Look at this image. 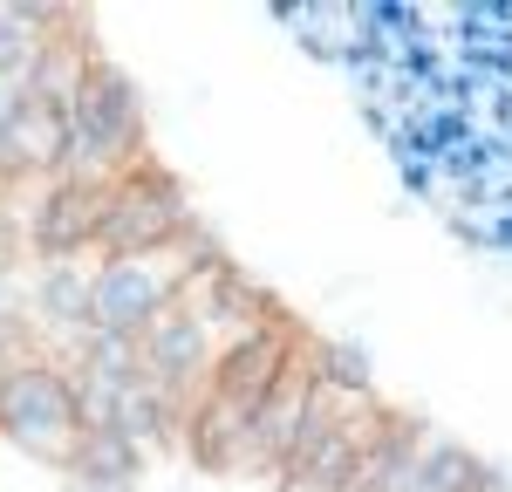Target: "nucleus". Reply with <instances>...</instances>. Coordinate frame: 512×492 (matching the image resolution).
<instances>
[{"label": "nucleus", "mask_w": 512, "mask_h": 492, "mask_svg": "<svg viewBox=\"0 0 512 492\" xmlns=\"http://www.w3.org/2000/svg\"><path fill=\"white\" fill-rule=\"evenodd\" d=\"M137 363H144V376H151L158 390H171L178 404H192L198 390L212 383V369H219V342H212V328L178 301V308H164L158 322H151V335L137 342Z\"/></svg>", "instance_id": "nucleus-8"}, {"label": "nucleus", "mask_w": 512, "mask_h": 492, "mask_svg": "<svg viewBox=\"0 0 512 492\" xmlns=\"http://www.w3.org/2000/svg\"><path fill=\"white\" fill-rule=\"evenodd\" d=\"M185 301V267L178 246L171 253H123V260H96V328L144 342L164 308Z\"/></svg>", "instance_id": "nucleus-5"}, {"label": "nucleus", "mask_w": 512, "mask_h": 492, "mask_svg": "<svg viewBox=\"0 0 512 492\" xmlns=\"http://www.w3.org/2000/svg\"><path fill=\"white\" fill-rule=\"evenodd\" d=\"M103 192L110 185H82V178H48L28 199V233L21 246L41 260H89L96 233H103Z\"/></svg>", "instance_id": "nucleus-7"}, {"label": "nucleus", "mask_w": 512, "mask_h": 492, "mask_svg": "<svg viewBox=\"0 0 512 492\" xmlns=\"http://www.w3.org/2000/svg\"><path fill=\"white\" fill-rule=\"evenodd\" d=\"M62 472H69V486H89V492H137V479H144V451L130 445L123 431H76Z\"/></svg>", "instance_id": "nucleus-13"}, {"label": "nucleus", "mask_w": 512, "mask_h": 492, "mask_svg": "<svg viewBox=\"0 0 512 492\" xmlns=\"http://www.w3.org/2000/svg\"><path fill=\"white\" fill-rule=\"evenodd\" d=\"M96 328V253L35 267V342H55V363Z\"/></svg>", "instance_id": "nucleus-10"}, {"label": "nucleus", "mask_w": 512, "mask_h": 492, "mask_svg": "<svg viewBox=\"0 0 512 492\" xmlns=\"http://www.w3.org/2000/svg\"><path fill=\"white\" fill-rule=\"evenodd\" d=\"M301 369L315 376L321 397L376 404V369H369V349H362V342H321V335H308V342H301Z\"/></svg>", "instance_id": "nucleus-15"}, {"label": "nucleus", "mask_w": 512, "mask_h": 492, "mask_svg": "<svg viewBox=\"0 0 512 492\" xmlns=\"http://www.w3.org/2000/svg\"><path fill=\"white\" fill-rule=\"evenodd\" d=\"M301 342H308V335L287 322V315H274V322H260L253 335H239L233 349L219 356V369H212V383H205V390H219V397L239 404V410L267 404V390L301 363Z\"/></svg>", "instance_id": "nucleus-9"}, {"label": "nucleus", "mask_w": 512, "mask_h": 492, "mask_svg": "<svg viewBox=\"0 0 512 492\" xmlns=\"http://www.w3.org/2000/svg\"><path fill=\"white\" fill-rule=\"evenodd\" d=\"M76 492H89V486H76Z\"/></svg>", "instance_id": "nucleus-19"}, {"label": "nucleus", "mask_w": 512, "mask_h": 492, "mask_svg": "<svg viewBox=\"0 0 512 492\" xmlns=\"http://www.w3.org/2000/svg\"><path fill=\"white\" fill-rule=\"evenodd\" d=\"M82 417H76V383L69 363L55 356H21V369L0 383V438L14 451H28L41 465H62L76 445Z\"/></svg>", "instance_id": "nucleus-4"}, {"label": "nucleus", "mask_w": 512, "mask_h": 492, "mask_svg": "<svg viewBox=\"0 0 512 492\" xmlns=\"http://www.w3.org/2000/svg\"><path fill=\"white\" fill-rule=\"evenodd\" d=\"M185 308L212 328L219 356L233 349L239 335H253L260 322H274V315H280L274 301H267V287L253 281V274H239L233 260H226V267H212V274H198V281H185Z\"/></svg>", "instance_id": "nucleus-11"}, {"label": "nucleus", "mask_w": 512, "mask_h": 492, "mask_svg": "<svg viewBox=\"0 0 512 492\" xmlns=\"http://www.w3.org/2000/svg\"><path fill=\"white\" fill-rule=\"evenodd\" d=\"M478 465L472 451L458 445V438H444V431H424V451H417V465H410V486L403 492H472Z\"/></svg>", "instance_id": "nucleus-16"}, {"label": "nucleus", "mask_w": 512, "mask_h": 492, "mask_svg": "<svg viewBox=\"0 0 512 492\" xmlns=\"http://www.w3.org/2000/svg\"><path fill=\"white\" fill-rule=\"evenodd\" d=\"M424 431H431V424L383 410L376 438H369V451H362L355 492H403V486H410V465H417V451H424Z\"/></svg>", "instance_id": "nucleus-14"}, {"label": "nucleus", "mask_w": 512, "mask_h": 492, "mask_svg": "<svg viewBox=\"0 0 512 492\" xmlns=\"http://www.w3.org/2000/svg\"><path fill=\"white\" fill-rule=\"evenodd\" d=\"M246 417L253 410L226 404L219 390H198L192 404H185V451H192L198 465H212V472H239V458H246Z\"/></svg>", "instance_id": "nucleus-12"}, {"label": "nucleus", "mask_w": 512, "mask_h": 492, "mask_svg": "<svg viewBox=\"0 0 512 492\" xmlns=\"http://www.w3.org/2000/svg\"><path fill=\"white\" fill-rule=\"evenodd\" d=\"M21 356H28V349H21V342H7V335H0V383H7V376H14V369H21Z\"/></svg>", "instance_id": "nucleus-18"}, {"label": "nucleus", "mask_w": 512, "mask_h": 492, "mask_svg": "<svg viewBox=\"0 0 512 492\" xmlns=\"http://www.w3.org/2000/svg\"><path fill=\"white\" fill-rule=\"evenodd\" d=\"M383 424V404H349V397H321L301 424V438L287 445L274 486L280 492H355V472H362V451Z\"/></svg>", "instance_id": "nucleus-2"}, {"label": "nucleus", "mask_w": 512, "mask_h": 492, "mask_svg": "<svg viewBox=\"0 0 512 492\" xmlns=\"http://www.w3.org/2000/svg\"><path fill=\"white\" fill-rule=\"evenodd\" d=\"M41 41L28 35V21L14 14V0H0V76H21L28 62H35Z\"/></svg>", "instance_id": "nucleus-17"}, {"label": "nucleus", "mask_w": 512, "mask_h": 492, "mask_svg": "<svg viewBox=\"0 0 512 492\" xmlns=\"http://www.w3.org/2000/svg\"><path fill=\"white\" fill-rule=\"evenodd\" d=\"M192 199L185 185L164 171L158 158H144L137 171H123L103 192V233H96V260H123V253H171L192 233Z\"/></svg>", "instance_id": "nucleus-3"}, {"label": "nucleus", "mask_w": 512, "mask_h": 492, "mask_svg": "<svg viewBox=\"0 0 512 492\" xmlns=\"http://www.w3.org/2000/svg\"><path fill=\"white\" fill-rule=\"evenodd\" d=\"M62 178V110L41 103L21 76H0V185H48Z\"/></svg>", "instance_id": "nucleus-6"}, {"label": "nucleus", "mask_w": 512, "mask_h": 492, "mask_svg": "<svg viewBox=\"0 0 512 492\" xmlns=\"http://www.w3.org/2000/svg\"><path fill=\"white\" fill-rule=\"evenodd\" d=\"M144 158H151V144H144V96H137V82L123 76L117 62L96 55L89 82L62 110V178L117 185L123 171H137Z\"/></svg>", "instance_id": "nucleus-1"}]
</instances>
